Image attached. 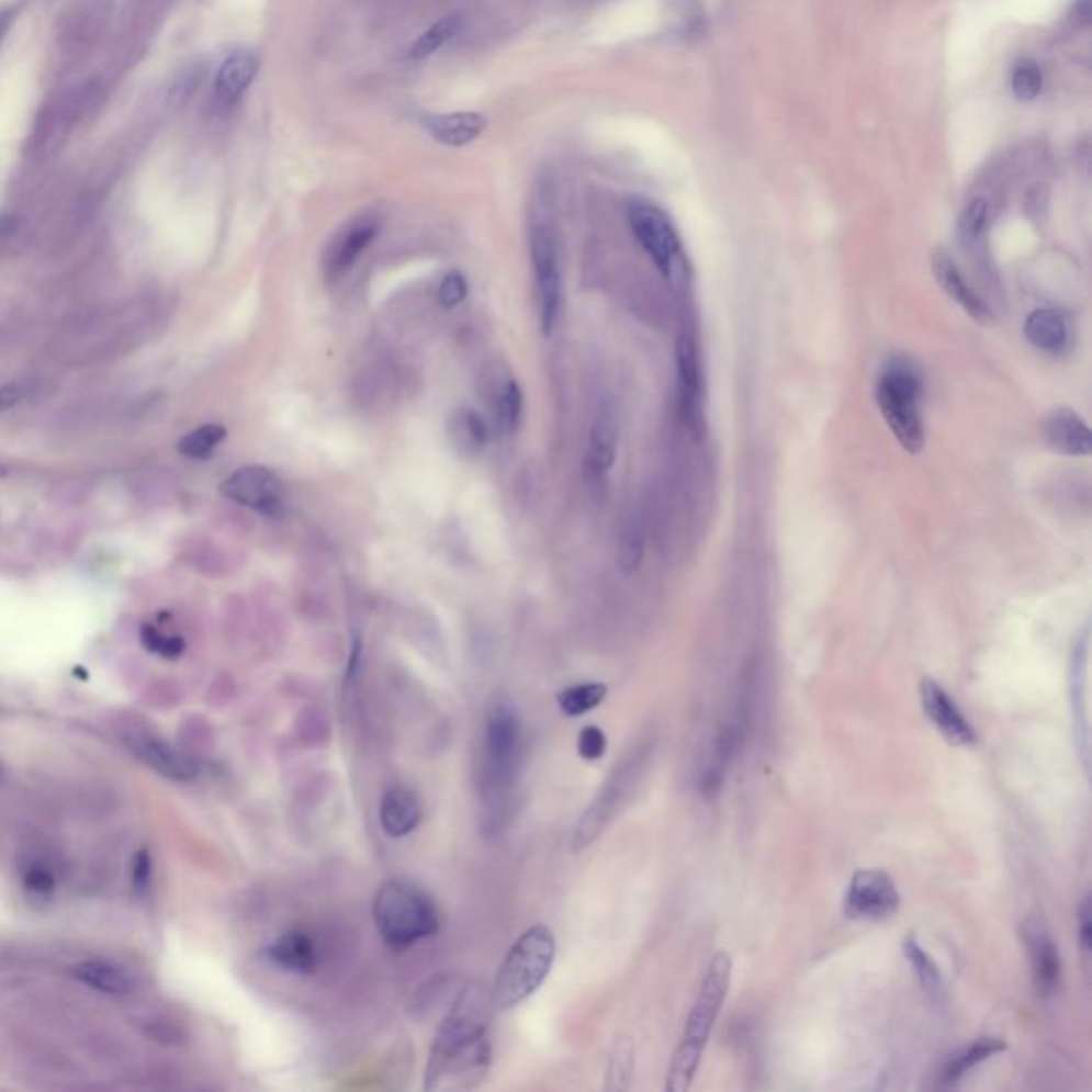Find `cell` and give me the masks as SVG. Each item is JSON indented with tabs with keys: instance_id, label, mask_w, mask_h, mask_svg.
<instances>
[{
	"instance_id": "obj_3",
	"label": "cell",
	"mask_w": 1092,
	"mask_h": 1092,
	"mask_svg": "<svg viewBox=\"0 0 1092 1092\" xmlns=\"http://www.w3.org/2000/svg\"><path fill=\"white\" fill-rule=\"evenodd\" d=\"M374 922L382 942L393 949H406L434 937L440 928L436 904L404 879H389L378 888Z\"/></svg>"
},
{
	"instance_id": "obj_34",
	"label": "cell",
	"mask_w": 1092,
	"mask_h": 1092,
	"mask_svg": "<svg viewBox=\"0 0 1092 1092\" xmlns=\"http://www.w3.org/2000/svg\"><path fill=\"white\" fill-rule=\"evenodd\" d=\"M463 29V20L459 15H447L434 26H429L420 37L416 38L410 47L413 58H427L436 54L440 47H444L452 37H457Z\"/></svg>"
},
{
	"instance_id": "obj_15",
	"label": "cell",
	"mask_w": 1092,
	"mask_h": 1092,
	"mask_svg": "<svg viewBox=\"0 0 1092 1092\" xmlns=\"http://www.w3.org/2000/svg\"><path fill=\"white\" fill-rule=\"evenodd\" d=\"M632 770H634V764H626V766H619V770L610 777V781L604 786L603 793L596 798V802L587 809V813L583 815L578 829L574 832V852H581L583 847H587L600 832H603L604 826L608 824L610 815L615 813L617 804L621 802L623 798V791L628 788V784H632Z\"/></svg>"
},
{
	"instance_id": "obj_23",
	"label": "cell",
	"mask_w": 1092,
	"mask_h": 1092,
	"mask_svg": "<svg viewBox=\"0 0 1092 1092\" xmlns=\"http://www.w3.org/2000/svg\"><path fill=\"white\" fill-rule=\"evenodd\" d=\"M1024 336L1037 350L1058 354L1069 346L1071 329L1062 312L1055 307H1039L1026 316Z\"/></svg>"
},
{
	"instance_id": "obj_22",
	"label": "cell",
	"mask_w": 1092,
	"mask_h": 1092,
	"mask_svg": "<svg viewBox=\"0 0 1092 1092\" xmlns=\"http://www.w3.org/2000/svg\"><path fill=\"white\" fill-rule=\"evenodd\" d=\"M425 128L429 131V135L444 144V146H452V148H459V146H468L472 144L485 128H487V120L485 115L476 112H454V113H438V115H427L423 120Z\"/></svg>"
},
{
	"instance_id": "obj_29",
	"label": "cell",
	"mask_w": 1092,
	"mask_h": 1092,
	"mask_svg": "<svg viewBox=\"0 0 1092 1092\" xmlns=\"http://www.w3.org/2000/svg\"><path fill=\"white\" fill-rule=\"evenodd\" d=\"M1005 1050H1007V1044L1003 1039L981 1037L978 1042H973L971 1046H967L965 1050H960L958 1055L949 1058V1062L943 1069L942 1087H945V1089L956 1087L971 1069H976L978 1065L986 1062L988 1058L1001 1055Z\"/></svg>"
},
{
	"instance_id": "obj_10",
	"label": "cell",
	"mask_w": 1092,
	"mask_h": 1092,
	"mask_svg": "<svg viewBox=\"0 0 1092 1092\" xmlns=\"http://www.w3.org/2000/svg\"><path fill=\"white\" fill-rule=\"evenodd\" d=\"M226 499L250 508L267 519H282L286 515V489L278 474L264 465H246L233 472L221 485Z\"/></svg>"
},
{
	"instance_id": "obj_6",
	"label": "cell",
	"mask_w": 1092,
	"mask_h": 1092,
	"mask_svg": "<svg viewBox=\"0 0 1092 1092\" xmlns=\"http://www.w3.org/2000/svg\"><path fill=\"white\" fill-rule=\"evenodd\" d=\"M521 747V725L513 700L499 691L489 700L485 713V739H483V790L485 804L491 813L502 807L510 790Z\"/></svg>"
},
{
	"instance_id": "obj_25",
	"label": "cell",
	"mask_w": 1092,
	"mask_h": 1092,
	"mask_svg": "<svg viewBox=\"0 0 1092 1092\" xmlns=\"http://www.w3.org/2000/svg\"><path fill=\"white\" fill-rule=\"evenodd\" d=\"M420 822V809L416 802L415 793L406 788H391L382 796L380 802V826L393 836H406L418 826Z\"/></svg>"
},
{
	"instance_id": "obj_18",
	"label": "cell",
	"mask_w": 1092,
	"mask_h": 1092,
	"mask_svg": "<svg viewBox=\"0 0 1092 1092\" xmlns=\"http://www.w3.org/2000/svg\"><path fill=\"white\" fill-rule=\"evenodd\" d=\"M1089 632H1084L1082 641L1078 642L1071 664V705H1073V723L1076 739L1082 754L1084 768L1091 766V728H1089Z\"/></svg>"
},
{
	"instance_id": "obj_48",
	"label": "cell",
	"mask_w": 1092,
	"mask_h": 1092,
	"mask_svg": "<svg viewBox=\"0 0 1092 1092\" xmlns=\"http://www.w3.org/2000/svg\"><path fill=\"white\" fill-rule=\"evenodd\" d=\"M0 781H2V766H0Z\"/></svg>"
},
{
	"instance_id": "obj_8",
	"label": "cell",
	"mask_w": 1092,
	"mask_h": 1092,
	"mask_svg": "<svg viewBox=\"0 0 1092 1092\" xmlns=\"http://www.w3.org/2000/svg\"><path fill=\"white\" fill-rule=\"evenodd\" d=\"M628 221L642 250L657 267L664 280L678 284L685 278L687 264L677 228L668 214L649 201H634L628 210Z\"/></svg>"
},
{
	"instance_id": "obj_7",
	"label": "cell",
	"mask_w": 1092,
	"mask_h": 1092,
	"mask_svg": "<svg viewBox=\"0 0 1092 1092\" xmlns=\"http://www.w3.org/2000/svg\"><path fill=\"white\" fill-rule=\"evenodd\" d=\"M529 250L536 278V295H538V318L544 336H551L562 312L564 302V284H562V264H560V248L558 235L551 221L544 214V207L533 216L529 230Z\"/></svg>"
},
{
	"instance_id": "obj_2",
	"label": "cell",
	"mask_w": 1092,
	"mask_h": 1092,
	"mask_svg": "<svg viewBox=\"0 0 1092 1092\" xmlns=\"http://www.w3.org/2000/svg\"><path fill=\"white\" fill-rule=\"evenodd\" d=\"M730 976H732L730 956L725 952H717L707 967L705 980L700 983V990L696 994L694 1007L687 1017L683 1037H680L675 1056H673L668 1080H666V1091L687 1092L691 1089L698 1065L702 1060L705 1048H707L709 1037L713 1033L717 1016H719L721 1005L725 1001V994L730 988Z\"/></svg>"
},
{
	"instance_id": "obj_47",
	"label": "cell",
	"mask_w": 1092,
	"mask_h": 1092,
	"mask_svg": "<svg viewBox=\"0 0 1092 1092\" xmlns=\"http://www.w3.org/2000/svg\"><path fill=\"white\" fill-rule=\"evenodd\" d=\"M4 474H7V470H4V468H2V465H0V479H2V476H4Z\"/></svg>"
},
{
	"instance_id": "obj_1",
	"label": "cell",
	"mask_w": 1092,
	"mask_h": 1092,
	"mask_svg": "<svg viewBox=\"0 0 1092 1092\" xmlns=\"http://www.w3.org/2000/svg\"><path fill=\"white\" fill-rule=\"evenodd\" d=\"M493 1007V994L479 981L457 994L434 1039L425 1073L427 1091H468L487 1078Z\"/></svg>"
},
{
	"instance_id": "obj_41",
	"label": "cell",
	"mask_w": 1092,
	"mask_h": 1092,
	"mask_svg": "<svg viewBox=\"0 0 1092 1092\" xmlns=\"http://www.w3.org/2000/svg\"><path fill=\"white\" fill-rule=\"evenodd\" d=\"M54 875L52 870L43 865H35V867L29 868L26 875H24V888L29 894H33L35 899H47L52 897L54 892Z\"/></svg>"
},
{
	"instance_id": "obj_36",
	"label": "cell",
	"mask_w": 1092,
	"mask_h": 1092,
	"mask_svg": "<svg viewBox=\"0 0 1092 1092\" xmlns=\"http://www.w3.org/2000/svg\"><path fill=\"white\" fill-rule=\"evenodd\" d=\"M986 226H988V203H986V199H976L965 207V212L958 221L960 241L971 250L978 248L983 239Z\"/></svg>"
},
{
	"instance_id": "obj_28",
	"label": "cell",
	"mask_w": 1092,
	"mask_h": 1092,
	"mask_svg": "<svg viewBox=\"0 0 1092 1092\" xmlns=\"http://www.w3.org/2000/svg\"><path fill=\"white\" fill-rule=\"evenodd\" d=\"M449 436L452 447L461 454H479L489 444V427L485 418L470 410L457 408L449 418Z\"/></svg>"
},
{
	"instance_id": "obj_42",
	"label": "cell",
	"mask_w": 1092,
	"mask_h": 1092,
	"mask_svg": "<svg viewBox=\"0 0 1092 1092\" xmlns=\"http://www.w3.org/2000/svg\"><path fill=\"white\" fill-rule=\"evenodd\" d=\"M576 750L583 759H600L606 754V734L598 725L583 728Z\"/></svg>"
},
{
	"instance_id": "obj_4",
	"label": "cell",
	"mask_w": 1092,
	"mask_h": 1092,
	"mask_svg": "<svg viewBox=\"0 0 1092 1092\" xmlns=\"http://www.w3.org/2000/svg\"><path fill=\"white\" fill-rule=\"evenodd\" d=\"M555 954V935L544 924L528 928L508 949L499 965L491 992L495 1007L508 1010L528 1001L549 978Z\"/></svg>"
},
{
	"instance_id": "obj_9",
	"label": "cell",
	"mask_w": 1092,
	"mask_h": 1092,
	"mask_svg": "<svg viewBox=\"0 0 1092 1092\" xmlns=\"http://www.w3.org/2000/svg\"><path fill=\"white\" fill-rule=\"evenodd\" d=\"M750 717H752V687L743 685V689L739 691V700L732 707V713L725 719L723 728L719 730V734L713 741L711 754L707 757L705 770H702L700 781H698L700 793L707 800H713L721 790V786L728 777L730 764L747 736Z\"/></svg>"
},
{
	"instance_id": "obj_30",
	"label": "cell",
	"mask_w": 1092,
	"mask_h": 1092,
	"mask_svg": "<svg viewBox=\"0 0 1092 1092\" xmlns=\"http://www.w3.org/2000/svg\"><path fill=\"white\" fill-rule=\"evenodd\" d=\"M903 954L904 958L909 960L915 978L920 981V986L924 988V992L931 999L939 1001L943 994L942 971L937 969L933 958L924 952V947H920V943L915 942L913 935H907V939L903 942Z\"/></svg>"
},
{
	"instance_id": "obj_33",
	"label": "cell",
	"mask_w": 1092,
	"mask_h": 1092,
	"mask_svg": "<svg viewBox=\"0 0 1092 1092\" xmlns=\"http://www.w3.org/2000/svg\"><path fill=\"white\" fill-rule=\"evenodd\" d=\"M521 415H524V393L515 380H508L502 384L495 402V420L499 431L513 436L521 425Z\"/></svg>"
},
{
	"instance_id": "obj_35",
	"label": "cell",
	"mask_w": 1092,
	"mask_h": 1092,
	"mask_svg": "<svg viewBox=\"0 0 1092 1092\" xmlns=\"http://www.w3.org/2000/svg\"><path fill=\"white\" fill-rule=\"evenodd\" d=\"M226 438V429L223 425H201L187 434L178 442V451L189 459H210L214 451L223 444Z\"/></svg>"
},
{
	"instance_id": "obj_46",
	"label": "cell",
	"mask_w": 1092,
	"mask_h": 1092,
	"mask_svg": "<svg viewBox=\"0 0 1092 1092\" xmlns=\"http://www.w3.org/2000/svg\"><path fill=\"white\" fill-rule=\"evenodd\" d=\"M13 20H15V9H2L0 11V41L4 38L7 31L11 29Z\"/></svg>"
},
{
	"instance_id": "obj_31",
	"label": "cell",
	"mask_w": 1092,
	"mask_h": 1092,
	"mask_svg": "<svg viewBox=\"0 0 1092 1092\" xmlns=\"http://www.w3.org/2000/svg\"><path fill=\"white\" fill-rule=\"evenodd\" d=\"M606 694H608V687L604 683L572 685V687H565L564 691L558 694V707L567 717L585 716L603 705Z\"/></svg>"
},
{
	"instance_id": "obj_19",
	"label": "cell",
	"mask_w": 1092,
	"mask_h": 1092,
	"mask_svg": "<svg viewBox=\"0 0 1092 1092\" xmlns=\"http://www.w3.org/2000/svg\"><path fill=\"white\" fill-rule=\"evenodd\" d=\"M933 273H935L937 284L942 286L945 295L952 302L958 303L973 320H978L981 325L990 323L992 312H990L988 303L981 300L980 295L976 293V289H971V284L967 282V278L962 275V271L958 269V264L954 263V259L947 252L937 250L933 255Z\"/></svg>"
},
{
	"instance_id": "obj_45",
	"label": "cell",
	"mask_w": 1092,
	"mask_h": 1092,
	"mask_svg": "<svg viewBox=\"0 0 1092 1092\" xmlns=\"http://www.w3.org/2000/svg\"><path fill=\"white\" fill-rule=\"evenodd\" d=\"M151 877V863L148 852H139L135 856V867H133V881H135V888L139 890H146L148 883H150Z\"/></svg>"
},
{
	"instance_id": "obj_11",
	"label": "cell",
	"mask_w": 1092,
	"mask_h": 1092,
	"mask_svg": "<svg viewBox=\"0 0 1092 1092\" xmlns=\"http://www.w3.org/2000/svg\"><path fill=\"white\" fill-rule=\"evenodd\" d=\"M901 907L894 879L879 868L858 870L845 894V913L852 920H888Z\"/></svg>"
},
{
	"instance_id": "obj_37",
	"label": "cell",
	"mask_w": 1092,
	"mask_h": 1092,
	"mask_svg": "<svg viewBox=\"0 0 1092 1092\" xmlns=\"http://www.w3.org/2000/svg\"><path fill=\"white\" fill-rule=\"evenodd\" d=\"M1042 86H1044V76H1042V69L1037 67V63L1026 60V63L1017 65L1016 71L1012 76V90H1014L1016 99L1020 101L1037 99V94L1042 92Z\"/></svg>"
},
{
	"instance_id": "obj_32",
	"label": "cell",
	"mask_w": 1092,
	"mask_h": 1092,
	"mask_svg": "<svg viewBox=\"0 0 1092 1092\" xmlns=\"http://www.w3.org/2000/svg\"><path fill=\"white\" fill-rule=\"evenodd\" d=\"M634 1076V1044L621 1037L608 1058L606 1067V1091H628Z\"/></svg>"
},
{
	"instance_id": "obj_12",
	"label": "cell",
	"mask_w": 1092,
	"mask_h": 1092,
	"mask_svg": "<svg viewBox=\"0 0 1092 1092\" xmlns=\"http://www.w3.org/2000/svg\"><path fill=\"white\" fill-rule=\"evenodd\" d=\"M1020 937L1031 958L1035 988L1042 997H1052L1060 983L1062 960L1050 928L1039 915H1028L1026 920H1022Z\"/></svg>"
},
{
	"instance_id": "obj_20",
	"label": "cell",
	"mask_w": 1092,
	"mask_h": 1092,
	"mask_svg": "<svg viewBox=\"0 0 1092 1092\" xmlns=\"http://www.w3.org/2000/svg\"><path fill=\"white\" fill-rule=\"evenodd\" d=\"M1046 440L1055 451L1069 457H1089L1092 451L1091 427L1071 408H1056L1048 416Z\"/></svg>"
},
{
	"instance_id": "obj_24",
	"label": "cell",
	"mask_w": 1092,
	"mask_h": 1092,
	"mask_svg": "<svg viewBox=\"0 0 1092 1092\" xmlns=\"http://www.w3.org/2000/svg\"><path fill=\"white\" fill-rule=\"evenodd\" d=\"M135 754L139 755L156 773H160L169 779H176V781H190L199 773L196 764L190 757L180 754L178 750H173L169 743H165L160 739H139L135 745Z\"/></svg>"
},
{
	"instance_id": "obj_13",
	"label": "cell",
	"mask_w": 1092,
	"mask_h": 1092,
	"mask_svg": "<svg viewBox=\"0 0 1092 1092\" xmlns=\"http://www.w3.org/2000/svg\"><path fill=\"white\" fill-rule=\"evenodd\" d=\"M677 399L678 416L683 425L694 434H702L705 410H702V378L698 346L691 336H680L677 341Z\"/></svg>"
},
{
	"instance_id": "obj_39",
	"label": "cell",
	"mask_w": 1092,
	"mask_h": 1092,
	"mask_svg": "<svg viewBox=\"0 0 1092 1092\" xmlns=\"http://www.w3.org/2000/svg\"><path fill=\"white\" fill-rule=\"evenodd\" d=\"M142 642H144V646L148 651L156 653V655H162L167 660L180 657L184 653V649H187V642L182 641L180 637H165V634H160L151 626H144L142 628Z\"/></svg>"
},
{
	"instance_id": "obj_38",
	"label": "cell",
	"mask_w": 1092,
	"mask_h": 1092,
	"mask_svg": "<svg viewBox=\"0 0 1092 1092\" xmlns=\"http://www.w3.org/2000/svg\"><path fill=\"white\" fill-rule=\"evenodd\" d=\"M642 551H644V540L641 528L637 524H628L619 540V567L628 574L637 572L642 564Z\"/></svg>"
},
{
	"instance_id": "obj_17",
	"label": "cell",
	"mask_w": 1092,
	"mask_h": 1092,
	"mask_svg": "<svg viewBox=\"0 0 1092 1092\" xmlns=\"http://www.w3.org/2000/svg\"><path fill=\"white\" fill-rule=\"evenodd\" d=\"M617 457V423L610 413L596 416L589 429V442L585 452V481L589 489H603L606 476Z\"/></svg>"
},
{
	"instance_id": "obj_40",
	"label": "cell",
	"mask_w": 1092,
	"mask_h": 1092,
	"mask_svg": "<svg viewBox=\"0 0 1092 1092\" xmlns=\"http://www.w3.org/2000/svg\"><path fill=\"white\" fill-rule=\"evenodd\" d=\"M468 297V282L459 271H449L438 289V302L444 307H454Z\"/></svg>"
},
{
	"instance_id": "obj_21",
	"label": "cell",
	"mask_w": 1092,
	"mask_h": 1092,
	"mask_svg": "<svg viewBox=\"0 0 1092 1092\" xmlns=\"http://www.w3.org/2000/svg\"><path fill=\"white\" fill-rule=\"evenodd\" d=\"M257 74H259V58L252 52L239 49L226 56L214 81V92L218 103L223 105L237 103L246 94Z\"/></svg>"
},
{
	"instance_id": "obj_27",
	"label": "cell",
	"mask_w": 1092,
	"mask_h": 1092,
	"mask_svg": "<svg viewBox=\"0 0 1092 1092\" xmlns=\"http://www.w3.org/2000/svg\"><path fill=\"white\" fill-rule=\"evenodd\" d=\"M74 978L112 997H124L133 990V978L108 960H81L71 969Z\"/></svg>"
},
{
	"instance_id": "obj_16",
	"label": "cell",
	"mask_w": 1092,
	"mask_h": 1092,
	"mask_svg": "<svg viewBox=\"0 0 1092 1092\" xmlns=\"http://www.w3.org/2000/svg\"><path fill=\"white\" fill-rule=\"evenodd\" d=\"M378 233V221L372 216H363L352 221L341 233L336 235L331 246L327 248L325 255V271L329 280L341 278L357 259L363 255V250L374 241Z\"/></svg>"
},
{
	"instance_id": "obj_14",
	"label": "cell",
	"mask_w": 1092,
	"mask_h": 1092,
	"mask_svg": "<svg viewBox=\"0 0 1092 1092\" xmlns=\"http://www.w3.org/2000/svg\"><path fill=\"white\" fill-rule=\"evenodd\" d=\"M920 698H922V709L931 723L942 732L943 739L949 745L956 747H967L978 741L976 728L969 723V719L958 709L954 698L943 689L942 685L933 678H922L920 680Z\"/></svg>"
},
{
	"instance_id": "obj_5",
	"label": "cell",
	"mask_w": 1092,
	"mask_h": 1092,
	"mask_svg": "<svg viewBox=\"0 0 1092 1092\" xmlns=\"http://www.w3.org/2000/svg\"><path fill=\"white\" fill-rule=\"evenodd\" d=\"M875 399L879 413L890 425L897 442L904 451L911 454L924 451L926 431L920 408L922 376L909 359L897 357L886 363L877 380Z\"/></svg>"
},
{
	"instance_id": "obj_26",
	"label": "cell",
	"mask_w": 1092,
	"mask_h": 1092,
	"mask_svg": "<svg viewBox=\"0 0 1092 1092\" xmlns=\"http://www.w3.org/2000/svg\"><path fill=\"white\" fill-rule=\"evenodd\" d=\"M264 954L275 967L291 973L307 976L316 969V947L312 939L300 931L286 933L275 942L269 943Z\"/></svg>"
},
{
	"instance_id": "obj_43",
	"label": "cell",
	"mask_w": 1092,
	"mask_h": 1092,
	"mask_svg": "<svg viewBox=\"0 0 1092 1092\" xmlns=\"http://www.w3.org/2000/svg\"><path fill=\"white\" fill-rule=\"evenodd\" d=\"M33 391H35V382L26 380V378L2 384L0 386V415L15 408L18 404H22L26 397H31Z\"/></svg>"
},
{
	"instance_id": "obj_44",
	"label": "cell",
	"mask_w": 1092,
	"mask_h": 1092,
	"mask_svg": "<svg viewBox=\"0 0 1092 1092\" xmlns=\"http://www.w3.org/2000/svg\"><path fill=\"white\" fill-rule=\"evenodd\" d=\"M1078 920H1080V943H1082V952L1084 954H1091L1092 949V915H1091V897L1087 894L1084 901L1080 903V911H1078Z\"/></svg>"
}]
</instances>
